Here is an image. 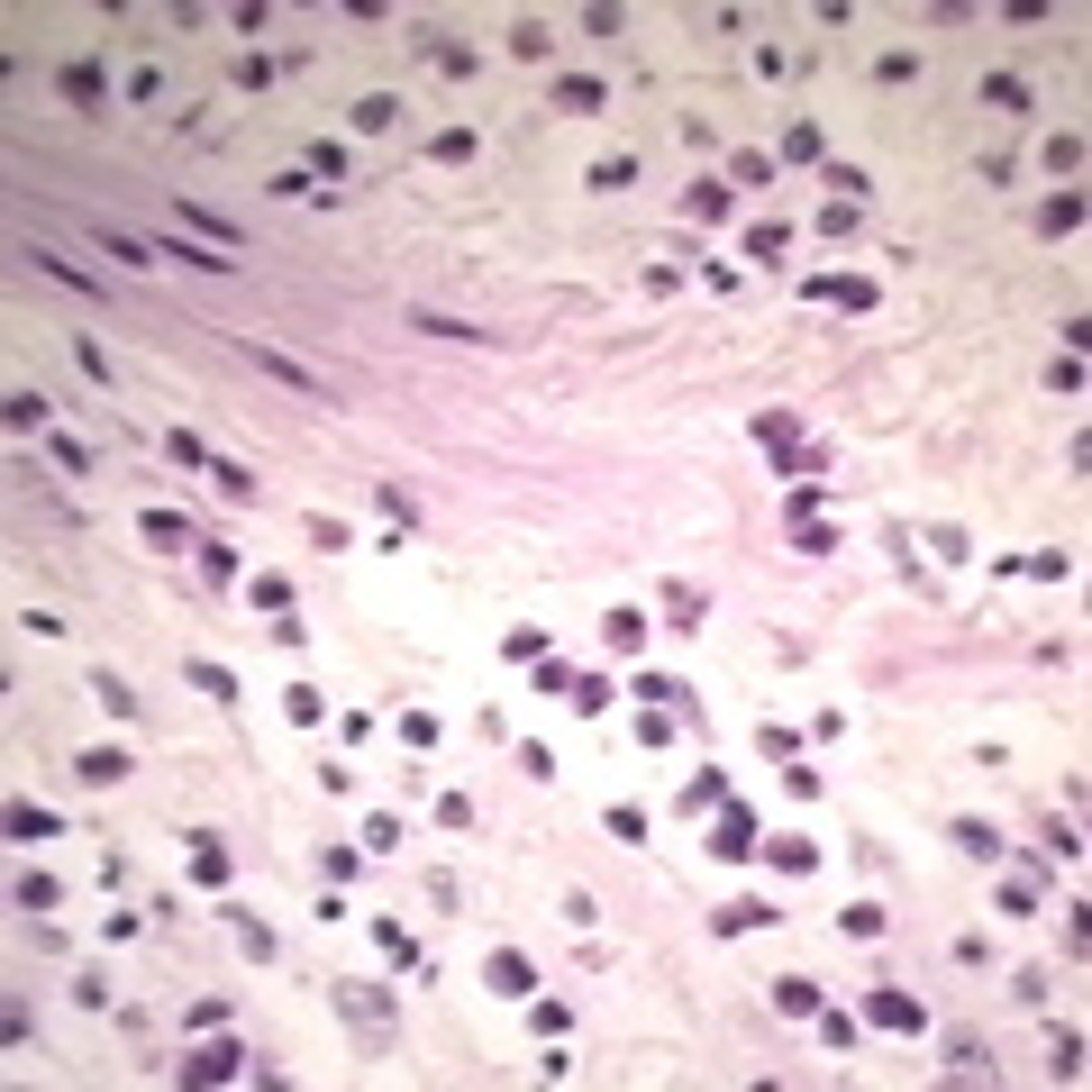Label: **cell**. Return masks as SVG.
Returning <instances> with one entry per match:
<instances>
[{"instance_id": "obj_35", "label": "cell", "mask_w": 1092, "mask_h": 1092, "mask_svg": "<svg viewBox=\"0 0 1092 1092\" xmlns=\"http://www.w3.org/2000/svg\"><path fill=\"white\" fill-rule=\"evenodd\" d=\"M428 156H438V164H474V128H438V137H428Z\"/></svg>"}, {"instance_id": "obj_9", "label": "cell", "mask_w": 1092, "mask_h": 1092, "mask_svg": "<svg viewBox=\"0 0 1092 1092\" xmlns=\"http://www.w3.org/2000/svg\"><path fill=\"white\" fill-rule=\"evenodd\" d=\"M756 847H765V866H783V874H810V866H820L810 837H756Z\"/></svg>"}, {"instance_id": "obj_43", "label": "cell", "mask_w": 1092, "mask_h": 1092, "mask_svg": "<svg viewBox=\"0 0 1092 1092\" xmlns=\"http://www.w3.org/2000/svg\"><path fill=\"white\" fill-rule=\"evenodd\" d=\"M401 847V820H392V810H373V820H365V856H392Z\"/></svg>"}, {"instance_id": "obj_12", "label": "cell", "mask_w": 1092, "mask_h": 1092, "mask_svg": "<svg viewBox=\"0 0 1092 1092\" xmlns=\"http://www.w3.org/2000/svg\"><path fill=\"white\" fill-rule=\"evenodd\" d=\"M701 611H710V601L692 592V582H665V628H683V638H692V628H701Z\"/></svg>"}, {"instance_id": "obj_30", "label": "cell", "mask_w": 1092, "mask_h": 1092, "mask_svg": "<svg viewBox=\"0 0 1092 1092\" xmlns=\"http://www.w3.org/2000/svg\"><path fill=\"white\" fill-rule=\"evenodd\" d=\"M192 692H210V701H237V674H228V665H210V655H200V665H192Z\"/></svg>"}, {"instance_id": "obj_21", "label": "cell", "mask_w": 1092, "mask_h": 1092, "mask_svg": "<svg viewBox=\"0 0 1092 1092\" xmlns=\"http://www.w3.org/2000/svg\"><path fill=\"white\" fill-rule=\"evenodd\" d=\"M710 929H720V937H738V929H774V910H765V901H728Z\"/></svg>"}, {"instance_id": "obj_22", "label": "cell", "mask_w": 1092, "mask_h": 1092, "mask_svg": "<svg viewBox=\"0 0 1092 1092\" xmlns=\"http://www.w3.org/2000/svg\"><path fill=\"white\" fill-rule=\"evenodd\" d=\"M0 419H10L19 438H28V428H46V392H10V401H0Z\"/></svg>"}, {"instance_id": "obj_23", "label": "cell", "mask_w": 1092, "mask_h": 1092, "mask_svg": "<svg viewBox=\"0 0 1092 1092\" xmlns=\"http://www.w3.org/2000/svg\"><path fill=\"white\" fill-rule=\"evenodd\" d=\"M192 883H210V893L228 883V847H219V837H200V847H192Z\"/></svg>"}, {"instance_id": "obj_10", "label": "cell", "mask_w": 1092, "mask_h": 1092, "mask_svg": "<svg viewBox=\"0 0 1092 1092\" xmlns=\"http://www.w3.org/2000/svg\"><path fill=\"white\" fill-rule=\"evenodd\" d=\"M173 228H192V237H219V246H237V228H228L219 210H200V200H173Z\"/></svg>"}, {"instance_id": "obj_20", "label": "cell", "mask_w": 1092, "mask_h": 1092, "mask_svg": "<svg viewBox=\"0 0 1092 1092\" xmlns=\"http://www.w3.org/2000/svg\"><path fill=\"white\" fill-rule=\"evenodd\" d=\"M956 847H965V856H983V866H993V856H1002V829H993V820H956Z\"/></svg>"}, {"instance_id": "obj_44", "label": "cell", "mask_w": 1092, "mask_h": 1092, "mask_svg": "<svg viewBox=\"0 0 1092 1092\" xmlns=\"http://www.w3.org/2000/svg\"><path fill=\"white\" fill-rule=\"evenodd\" d=\"M64 100H83V110H91V100H100V64H64Z\"/></svg>"}, {"instance_id": "obj_2", "label": "cell", "mask_w": 1092, "mask_h": 1092, "mask_svg": "<svg viewBox=\"0 0 1092 1092\" xmlns=\"http://www.w3.org/2000/svg\"><path fill=\"white\" fill-rule=\"evenodd\" d=\"M482 983H492L501 1002H528V993H538V965H528L519 947H492V956H482Z\"/></svg>"}, {"instance_id": "obj_26", "label": "cell", "mask_w": 1092, "mask_h": 1092, "mask_svg": "<svg viewBox=\"0 0 1092 1092\" xmlns=\"http://www.w3.org/2000/svg\"><path fill=\"white\" fill-rule=\"evenodd\" d=\"M210 474H219V492H228V501H256V474H246L237 455H210Z\"/></svg>"}, {"instance_id": "obj_49", "label": "cell", "mask_w": 1092, "mask_h": 1092, "mask_svg": "<svg viewBox=\"0 0 1092 1092\" xmlns=\"http://www.w3.org/2000/svg\"><path fill=\"white\" fill-rule=\"evenodd\" d=\"M164 256H183V265H200V273H228V256H200V246L183 237V228H173V237H164Z\"/></svg>"}, {"instance_id": "obj_29", "label": "cell", "mask_w": 1092, "mask_h": 1092, "mask_svg": "<svg viewBox=\"0 0 1092 1092\" xmlns=\"http://www.w3.org/2000/svg\"><path fill=\"white\" fill-rule=\"evenodd\" d=\"M164 455H173V465H183V474H210V446H200L192 428H173V438H164Z\"/></svg>"}, {"instance_id": "obj_25", "label": "cell", "mask_w": 1092, "mask_h": 1092, "mask_svg": "<svg viewBox=\"0 0 1092 1092\" xmlns=\"http://www.w3.org/2000/svg\"><path fill=\"white\" fill-rule=\"evenodd\" d=\"M983 100H993V110H1029V83L1020 73H983Z\"/></svg>"}, {"instance_id": "obj_38", "label": "cell", "mask_w": 1092, "mask_h": 1092, "mask_svg": "<svg viewBox=\"0 0 1092 1092\" xmlns=\"http://www.w3.org/2000/svg\"><path fill=\"white\" fill-rule=\"evenodd\" d=\"M28 265H37V273H56V283H73V292H100V283H91V273H83V265H73V256H46V246H37V256H28Z\"/></svg>"}, {"instance_id": "obj_34", "label": "cell", "mask_w": 1092, "mask_h": 1092, "mask_svg": "<svg viewBox=\"0 0 1092 1092\" xmlns=\"http://www.w3.org/2000/svg\"><path fill=\"white\" fill-rule=\"evenodd\" d=\"M10 837H56V810H37V801H10Z\"/></svg>"}, {"instance_id": "obj_18", "label": "cell", "mask_w": 1092, "mask_h": 1092, "mask_svg": "<svg viewBox=\"0 0 1092 1092\" xmlns=\"http://www.w3.org/2000/svg\"><path fill=\"white\" fill-rule=\"evenodd\" d=\"M783 246H793V228H783V219H756V228H747V256H756V265H774Z\"/></svg>"}, {"instance_id": "obj_56", "label": "cell", "mask_w": 1092, "mask_h": 1092, "mask_svg": "<svg viewBox=\"0 0 1092 1092\" xmlns=\"http://www.w3.org/2000/svg\"><path fill=\"white\" fill-rule=\"evenodd\" d=\"M756 438H765V446H801V428L783 419V410H765V419H756Z\"/></svg>"}, {"instance_id": "obj_19", "label": "cell", "mask_w": 1092, "mask_h": 1092, "mask_svg": "<svg viewBox=\"0 0 1092 1092\" xmlns=\"http://www.w3.org/2000/svg\"><path fill=\"white\" fill-rule=\"evenodd\" d=\"M582 720H601V710H611V674H574V692H565Z\"/></svg>"}, {"instance_id": "obj_45", "label": "cell", "mask_w": 1092, "mask_h": 1092, "mask_svg": "<svg viewBox=\"0 0 1092 1092\" xmlns=\"http://www.w3.org/2000/svg\"><path fill=\"white\" fill-rule=\"evenodd\" d=\"M511 56H528V64L547 56V19H519V28H511Z\"/></svg>"}, {"instance_id": "obj_11", "label": "cell", "mask_w": 1092, "mask_h": 1092, "mask_svg": "<svg viewBox=\"0 0 1092 1092\" xmlns=\"http://www.w3.org/2000/svg\"><path fill=\"white\" fill-rule=\"evenodd\" d=\"M774 1010H783V1020H810V1010H820V983H810V974H783V983H774Z\"/></svg>"}, {"instance_id": "obj_16", "label": "cell", "mask_w": 1092, "mask_h": 1092, "mask_svg": "<svg viewBox=\"0 0 1092 1092\" xmlns=\"http://www.w3.org/2000/svg\"><path fill=\"white\" fill-rule=\"evenodd\" d=\"M283 720H300V728H319V720H328L319 683H283Z\"/></svg>"}, {"instance_id": "obj_57", "label": "cell", "mask_w": 1092, "mask_h": 1092, "mask_svg": "<svg viewBox=\"0 0 1092 1092\" xmlns=\"http://www.w3.org/2000/svg\"><path fill=\"white\" fill-rule=\"evenodd\" d=\"M200 565H210V582H237V547L210 538V547H200Z\"/></svg>"}, {"instance_id": "obj_5", "label": "cell", "mask_w": 1092, "mask_h": 1092, "mask_svg": "<svg viewBox=\"0 0 1092 1092\" xmlns=\"http://www.w3.org/2000/svg\"><path fill=\"white\" fill-rule=\"evenodd\" d=\"M710 856H728V866H738V856H756V820H747V810H728V801H720V829H710Z\"/></svg>"}, {"instance_id": "obj_15", "label": "cell", "mask_w": 1092, "mask_h": 1092, "mask_svg": "<svg viewBox=\"0 0 1092 1092\" xmlns=\"http://www.w3.org/2000/svg\"><path fill=\"white\" fill-rule=\"evenodd\" d=\"M1038 228H1047V237H1075L1083 228V192H1056L1047 210H1038Z\"/></svg>"}, {"instance_id": "obj_40", "label": "cell", "mask_w": 1092, "mask_h": 1092, "mask_svg": "<svg viewBox=\"0 0 1092 1092\" xmlns=\"http://www.w3.org/2000/svg\"><path fill=\"white\" fill-rule=\"evenodd\" d=\"M720 801H728L720 774H692V783H683V810H720Z\"/></svg>"}, {"instance_id": "obj_47", "label": "cell", "mask_w": 1092, "mask_h": 1092, "mask_svg": "<svg viewBox=\"0 0 1092 1092\" xmlns=\"http://www.w3.org/2000/svg\"><path fill=\"white\" fill-rule=\"evenodd\" d=\"M310 173H328V183H346V146H338V137H319V146H310Z\"/></svg>"}, {"instance_id": "obj_32", "label": "cell", "mask_w": 1092, "mask_h": 1092, "mask_svg": "<svg viewBox=\"0 0 1092 1092\" xmlns=\"http://www.w3.org/2000/svg\"><path fill=\"white\" fill-rule=\"evenodd\" d=\"M56 901H64L56 874H19V910H56Z\"/></svg>"}, {"instance_id": "obj_4", "label": "cell", "mask_w": 1092, "mask_h": 1092, "mask_svg": "<svg viewBox=\"0 0 1092 1092\" xmlns=\"http://www.w3.org/2000/svg\"><path fill=\"white\" fill-rule=\"evenodd\" d=\"M801 292H810V300H837V310H874V283H866V273H810Z\"/></svg>"}, {"instance_id": "obj_55", "label": "cell", "mask_w": 1092, "mask_h": 1092, "mask_svg": "<svg viewBox=\"0 0 1092 1092\" xmlns=\"http://www.w3.org/2000/svg\"><path fill=\"white\" fill-rule=\"evenodd\" d=\"M874 73H883V83H920V56H901V46H893V56H874Z\"/></svg>"}, {"instance_id": "obj_24", "label": "cell", "mask_w": 1092, "mask_h": 1092, "mask_svg": "<svg viewBox=\"0 0 1092 1092\" xmlns=\"http://www.w3.org/2000/svg\"><path fill=\"white\" fill-rule=\"evenodd\" d=\"M246 601H256V611H273V619H283V611H292V582H283V574H256V582H246Z\"/></svg>"}, {"instance_id": "obj_41", "label": "cell", "mask_w": 1092, "mask_h": 1092, "mask_svg": "<svg viewBox=\"0 0 1092 1092\" xmlns=\"http://www.w3.org/2000/svg\"><path fill=\"white\" fill-rule=\"evenodd\" d=\"M638 183V156H611V164H592V192H628Z\"/></svg>"}, {"instance_id": "obj_6", "label": "cell", "mask_w": 1092, "mask_h": 1092, "mask_svg": "<svg viewBox=\"0 0 1092 1092\" xmlns=\"http://www.w3.org/2000/svg\"><path fill=\"white\" fill-rule=\"evenodd\" d=\"M246 355H256V373H273V383H292V392H310V401H328V383H319L310 365H292V355H273V346H246Z\"/></svg>"}, {"instance_id": "obj_48", "label": "cell", "mask_w": 1092, "mask_h": 1092, "mask_svg": "<svg viewBox=\"0 0 1092 1092\" xmlns=\"http://www.w3.org/2000/svg\"><path fill=\"white\" fill-rule=\"evenodd\" d=\"M820 237H829V246L856 237V200H829V210H820Z\"/></svg>"}, {"instance_id": "obj_8", "label": "cell", "mask_w": 1092, "mask_h": 1092, "mask_svg": "<svg viewBox=\"0 0 1092 1092\" xmlns=\"http://www.w3.org/2000/svg\"><path fill=\"white\" fill-rule=\"evenodd\" d=\"M601 647H611V655H638V647H647V611H628V601H619V611L601 619Z\"/></svg>"}, {"instance_id": "obj_58", "label": "cell", "mask_w": 1092, "mask_h": 1092, "mask_svg": "<svg viewBox=\"0 0 1092 1092\" xmlns=\"http://www.w3.org/2000/svg\"><path fill=\"white\" fill-rule=\"evenodd\" d=\"M438 829H474V801L465 793H438Z\"/></svg>"}, {"instance_id": "obj_46", "label": "cell", "mask_w": 1092, "mask_h": 1092, "mask_svg": "<svg viewBox=\"0 0 1092 1092\" xmlns=\"http://www.w3.org/2000/svg\"><path fill=\"white\" fill-rule=\"evenodd\" d=\"M820 183H829V200H866V173H856V164H829Z\"/></svg>"}, {"instance_id": "obj_7", "label": "cell", "mask_w": 1092, "mask_h": 1092, "mask_svg": "<svg viewBox=\"0 0 1092 1092\" xmlns=\"http://www.w3.org/2000/svg\"><path fill=\"white\" fill-rule=\"evenodd\" d=\"M137 538H146V547H173V555H183V547H192V519H183V511H137Z\"/></svg>"}, {"instance_id": "obj_13", "label": "cell", "mask_w": 1092, "mask_h": 1092, "mask_svg": "<svg viewBox=\"0 0 1092 1092\" xmlns=\"http://www.w3.org/2000/svg\"><path fill=\"white\" fill-rule=\"evenodd\" d=\"M73 774H83V783H128V756H119V747H83Z\"/></svg>"}, {"instance_id": "obj_3", "label": "cell", "mask_w": 1092, "mask_h": 1092, "mask_svg": "<svg viewBox=\"0 0 1092 1092\" xmlns=\"http://www.w3.org/2000/svg\"><path fill=\"white\" fill-rule=\"evenodd\" d=\"M228 1075H246V1047H228V1038H210V1047L183 1056V1083H228Z\"/></svg>"}, {"instance_id": "obj_27", "label": "cell", "mask_w": 1092, "mask_h": 1092, "mask_svg": "<svg viewBox=\"0 0 1092 1092\" xmlns=\"http://www.w3.org/2000/svg\"><path fill=\"white\" fill-rule=\"evenodd\" d=\"M91 701L110 710V720H128V710H137V692H128V683H119V674H91Z\"/></svg>"}, {"instance_id": "obj_28", "label": "cell", "mask_w": 1092, "mask_h": 1092, "mask_svg": "<svg viewBox=\"0 0 1092 1092\" xmlns=\"http://www.w3.org/2000/svg\"><path fill=\"white\" fill-rule=\"evenodd\" d=\"M783 164H820V128H810V119L783 128Z\"/></svg>"}, {"instance_id": "obj_37", "label": "cell", "mask_w": 1092, "mask_h": 1092, "mask_svg": "<svg viewBox=\"0 0 1092 1092\" xmlns=\"http://www.w3.org/2000/svg\"><path fill=\"white\" fill-rule=\"evenodd\" d=\"M628 692H638L647 710H674V701H683V683H674V674H638V683H628Z\"/></svg>"}, {"instance_id": "obj_42", "label": "cell", "mask_w": 1092, "mask_h": 1092, "mask_svg": "<svg viewBox=\"0 0 1092 1092\" xmlns=\"http://www.w3.org/2000/svg\"><path fill=\"white\" fill-rule=\"evenodd\" d=\"M611 837H619V847H638V837H647V810H638V801H611Z\"/></svg>"}, {"instance_id": "obj_1", "label": "cell", "mask_w": 1092, "mask_h": 1092, "mask_svg": "<svg viewBox=\"0 0 1092 1092\" xmlns=\"http://www.w3.org/2000/svg\"><path fill=\"white\" fill-rule=\"evenodd\" d=\"M866 1020L893 1029V1038H920L929 1010H920V993H901V983H874V993H866Z\"/></svg>"}, {"instance_id": "obj_53", "label": "cell", "mask_w": 1092, "mask_h": 1092, "mask_svg": "<svg viewBox=\"0 0 1092 1092\" xmlns=\"http://www.w3.org/2000/svg\"><path fill=\"white\" fill-rule=\"evenodd\" d=\"M373 937H383V956H392V965H419V947H410V929H401V920H383Z\"/></svg>"}, {"instance_id": "obj_33", "label": "cell", "mask_w": 1092, "mask_h": 1092, "mask_svg": "<svg viewBox=\"0 0 1092 1092\" xmlns=\"http://www.w3.org/2000/svg\"><path fill=\"white\" fill-rule=\"evenodd\" d=\"M528 1029H538V1038H565V1029H574V1010H565V1002H538V993H528Z\"/></svg>"}, {"instance_id": "obj_39", "label": "cell", "mask_w": 1092, "mask_h": 1092, "mask_svg": "<svg viewBox=\"0 0 1092 1092\" xmlns=\"http://www.w3.org/2000/svg\"><path fill=\"white\" fill-rule=\"evenodd\" d=\"M810 1020H820V1038H829V1047H837V1056H847V1047H856V1020H847V1010H829V1002H820V1010H810Z\"/></svg>"}, {"instance_id": "obj_50", "label": "cell", "mask_w": 1092, "mask_h": 1092, "mask_svg": "<svg viewBox=\"0 0 1092 1092\" xmlns=\"http://www.w3.org/2000/svg\"><path fill=\"white\" fill-rule=\"evenodd\" d=\"M847 920V937H883V901H856V910H837Z\"/></svg>"}, {"instance_id": "obj_31", "label": "cell", "mask_w": 1092, "mask_h": 1092, "mask_svg": "<svg viewBox=\"0 0 1092 1092\" xmlns=\"http://www.w3.org/2000/svg\"><path fill=\"white\" fill-rule=\"evenodd\" d=\"M728 183H747V192H765V183H774V156H756V146H747V156H728Z\"/></svg>"}, {"instance_id": "obj_52", "label": "cell", "mask_w": 1092, "mask_h": 1092, "mask_svg": "<svg viewBox=\"0 0 1092 1092\" xmlns=\"http://www.w3.org/2000/svg\"><path fill=\"white\" fill-rule=\"evenodd\" d=\"M1047 173H1083V137H1047Z\"/></svg>"}, {"instance_id": "obj_14", "label": "cell", "mask_w": 1092, "mask_h": 1092, "mask_svg": "<svg viewBox=\"0 0 1092 1092\" xmlns=\"http://www.w3.org/2000/svg\"><path fill=\"white\" fill-rule=\"evenodd\" d=\"M555 100H565V110H611V83H592V73H565V83H555Z\"/></svg>"}, {"instance_id": "obj_51", "label": "cell", "mask_w": 1092, "mask_h": 1092, "mask_svg": "<svg viewBox=\"0 0 1092 1092\" xmlns=\"http://www.w3.org/2000/svg\"><path fill=\"white\" fill-rule=\"evenodd\" d=\"M793 547H801V555H829V547H837V528H820V519H793Z\"/></svg>"}, {"instance_id": "obj_17", "label": "cell", "mask_w": 1092, "mask_h": 1092, "mask_svg": "<svg viewBox=\"0 0 1092 1092\" xmlns=\"http://www.w3.org/2000/svg\"><path fill=\"white\" fill-rule=\"evenodd\" d=\"M392 119H401V100H392V91H365V100H355V128H365V137H383Z\"/></svg>"}, {"instance_id": "obj_54", "label": "cell", "mask_w": 1092, "mask_h": 1092, "mask_svg": "<svg viewBox=\"0 0 1092 1092\" xmlns=\"http://www.w3.org/2000/svg\"><path fill=\"white\" fill-rule=\"evenodd\" d=\"M100 246H110L119 265H156V246H137V237H119V228H100Z\"/></svg>"}, {"instance_id": "obj_36", "label": "cell", "mask_w": 1092, "mask_h": 1092, "mask_svg": "<svg viewBox=\"0 0 1092 1092\" xmlns=\"http://www.w3.org/2000/svg\"><path fill=\"white\" fill-rule=\"evenodd\" d=\"M683 210H692V219H728V183H692V192H683Z\"/></svg>"}]
</instances>
